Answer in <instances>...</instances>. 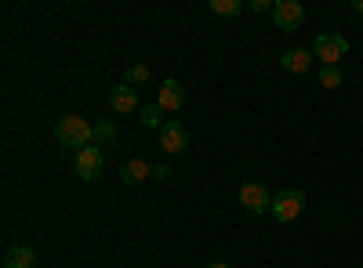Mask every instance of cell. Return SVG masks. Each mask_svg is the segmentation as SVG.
Wrapping results in <instances>:
<instances>
[{"label":"cell","mask_w":363,"mask_h":268,"mask_svg":"<svg viewBox=\"0 0 363 268\" xmlns=\"http://www.w3.org/2000/svg\"><path fill=\"white\" fill-rule=\"evenodd\" d=\"M320 87H327V91L342 87V69H338V66H323V69H320Z\"/></svg>","instance_id":"15"},{"label":"cell","mask_w":363,"mask_h":268,"mask_svg":"<svg viewBox=\"0 0 363 268\" xmlns=\"http://www.w3.org/2000/svg\"><path fill=\"white\" fill-rule=\"evenodd\" d=\"M352 8H356V15H363V0H356V4H352Z\"/></svg>","instance_id":"20"},{"label":"cell","mask_w":363,"mask_h":268,"mask_svg":"<svg viewBox=\"0 0 363 268\" xmlns=\"http://www.w3.org/2000/svg\"><path fill=\"white\" fill-rule=\"evenodd\" d=\"M95 141H102V145L116 141V124H109V120H99V124H95Z\"/></svg>","instance_id":"17"},{"label":"cell","mask_w":363,"mask_h":268,"mask_svg":"<svg viewBox=\"0 0 363 268\" xmlns=\"http://www.w3.org/2000/svg\"><path fill=\"white\" fill-rule=\"evenodd\" d=\"M109 109H113L116 116H131V112H138V91H135V87H128V83L113 87V95H109Z\"/></svg>","instance_id":"8"},{"label":"cell","mask_w":363,"mask_h":268,"mask_svg":"<svg viewBox=\"0 0 363 268\" xmlns=\"http://www.w3.org/2000/svg\"><path fill=\"white\" fill-rule=\"evenodd\" d=\"M37 264V250L29 247V243H15V247H8V254H4V268H33Z\"/></svg>","instance_id":"11"},{"label":"cell","mask_w":363,"mask_h":268,"mask_svg":"<svg viewBox=\"0 0 363 268\" xmlns=\"http://www.w3.org/2000/svg\"><path fill=\"white\" fill-rule=\"evenodd\" d=\"M145 177H153V167H149L145 160H128L124 167H120V182L124 185H142Z\"/></svg>","instance_id":"12"},{"label":"cell","mask_w":363,"mask_h":268,"mask_svg":"<svg viewBox=\"0 0 363 268\" xmlns=\"http://www.w3.org/2000/svg\"><path fill=\"white\" fill-rule=\"evenodd\" d=\"M240 206L251 211V214H269L272 211V196H269V189L262 182H247L244 189H240Z\"/></svg>","instance_id":"6"},{"label":"cell","mask_w":363,"mask_h":268,"mask_svg":"<svg viewBox=\"0 0 363 268\" xmlns=\"http://www.w3.org/2000/svg\"><path fill=\"white\" fill-rule=\"evenodd\" d=\"M160 148H164L167 156L186 153V148H189V131L182 127L178 120H167V124L160 127Z\"/></svg>","instance_id":"7"},{"label":"cell","mask_w":363,"mask_h":268,"mask_svg":"<svg viewBox=\"0 0 363 268\" xmlns=\"http://www.w3.org/2000/svg\"><path fill=\"white\" fill-rule=\"evenodd\" d=\"M211 11L222 15V18H233V15L244 11V0H211Z\"/></svg>","instance_id":"13"},{"label":"cell","mask_w":363,"mask_h":268,"mask_svg":"<svg viewBox=\"0 0 363 268\" xmlns=\"http://www.w3.org/2000/svg\"><path fill=\"white\" fill-rule=\"evenodd\" d=\"M145 80H149V69H145V66H138V62L128 66V73H124V83H128V87H135V91H138Z\"/></svg>","instance_id":"16"},{"label":"cell","mask_w":363,"mask_h":268,"mask_svg":"<svg viewBox=\"0 0 363 268\" xmlns=\"http://www.w3.org/2000/svg\"><path fill=\"white\" fill-rule=\"evenodd\" d=\"M73 167H77V174L84 177V182H95V177L106 170V153L99 145H87V148H80V153L73 156Z\"/></svg>","instance_id":"4"},{"label":"cell","mask_w":363,"mask_h":268,"mask_svg":"<svg viewBox=\"0 0 363 268\" xmlns=\"http://www.w3.org/2000/svg\"><path fill=\"white\" fill-rule=\"evenodd\" d=\"M55 138L80 153V148H87L95 141V124H87L84 116H62V120L55 124Z\"/></svg>","instance_id":"1"},{"label":"cell","mask_w":363,"mask_h":268,"mask_svg":"<svg viewBox=\"0 0 363 268\" xmlns=\"http://www.w3.org/2000/svg\"><path fill=\"white\" fill-rule=\"evenodd\" d=\"M167 177H171V167L167 163H157L153 167V182H167Z\"/></svg>","instance_id":"18"},{"label":"cell","mask_w":363,"mask_h":268,"mask_svg":"<svg viewBox=\"0 0 363 268\" xmlns=\"http://www.w3.org/2000/svg\"><path fill=\"white\" fill-rule=\"evenodd\" d=\"M345 51H349V40L342 33H320L313 40V54L320 58L323 66H338L342 58H345Z\"/></svg>","instance_id":"3"},{"label":"cell","mask_w":363,"mask_h":268,"mask_svg":"<svg viewBox=\"0 0 363 268\" xmlns=\"http://www.w3.org/2000/svg\"><path fill=\"white\" fill-rule=\"evenodd\" d=\"M207 268H233V264H229V261H211Z\"/></svg>","instance_id":"19"},{"label":"cell","mask_w":363,"mask_h":268,"mask_svg":"<svg viewBox=\"0 0 363 268\" xmlns=\"http://www.w3.org/2000/svg\"><path fill=\"white\" fill-rule=\"evenodd\" d=\"M280 69H284V73H294V76L309 73V69H313V51H306V47H291V51H284Z\"/></svg>","instance_id":"10"},{"label":"cell","mask_w":363,"mask_h":268,"mask_svg":"<svg viewBox=\"0 0 363 268\" xmlns=\"http://www.w3.org/2000/svg\"><path fill=\"white\" fill-rule=\"evenodd\" d=\"M272 22H277V29H284V33H294V29H301V22H306V8H301L298 0H277Z\"/></svg>","instance_id":"5"},{"label":"cell","mask_w":363,"mask_h":268,"mask_svg":"<svg viewBox=\"0 0 363 268\" xmlns=\"http://www.w3.org/2000/svg\"><path fill=\"white\" fill-rule=\"evenodd\" d=\"M138 116H142V124H145V127H164V109H160L157 102H153V105H142Z\"/></svg>","instance_id":"14"},{"label":"cell","mask_w":363,"mask_h":268,"mask_svg":"<svg viewBox=\"0 0 363 268\" xmlns=\"http://www.w3.org/2000/svg\"><path fill=\"white\" fill-rule=\"evenodd\" d=\"M157 105L164 112H178L182 105H186V87H182L178 80H164L160 83V95H157Z\"/></svg>","instance_id":"9"},{"label":"cell","mask_w":363,"mask_h":268,"mask_svg":"<svg viewBox=\"0 0 363 268\" xmlns=\"http://www.w3.org/2000/svg\"><path fill=\"white\" fill-rule=\"evenodd\" d=\"M301 211H306V192L301 189H284V192H277L272 196V218H277L280 225H287V221H294Z\"/></svg>","instance_id":"2"}]
</instances>
